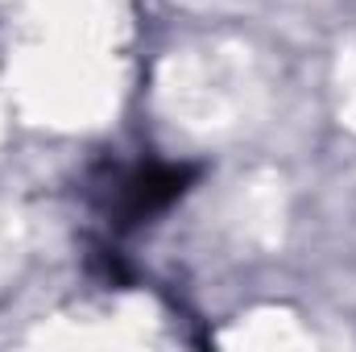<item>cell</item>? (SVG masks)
<instances>
[{
	"label": "cell",
	"mask_w": 356,
	"mask_h": 352,
	"mask_svg": "<svg viewBox=\"0 0 356 352\" xmlns=\"http://www.w3.org/2000/svg\"><path fill=\"white\" fill-rule=\"evenodd\" d=\"M186 178H191V170H175V166H149V170L133 175L124 186V216L141 220L149 211H162L186 191Z\"/></svg>",
	"instance_id": "obj_1"
}]
</instances>
